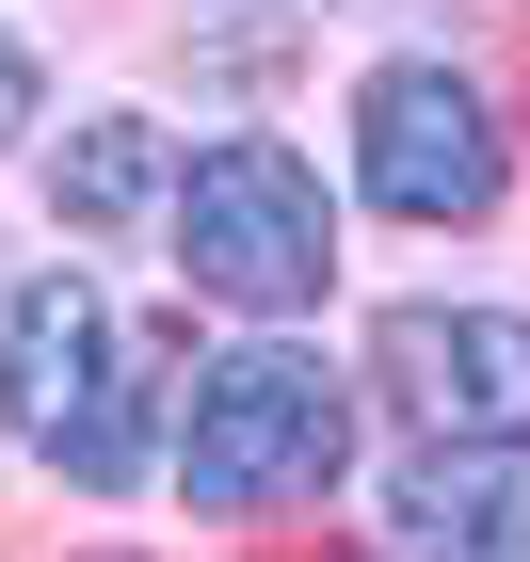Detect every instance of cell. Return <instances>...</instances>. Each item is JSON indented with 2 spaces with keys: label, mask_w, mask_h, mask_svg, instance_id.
Wrapping results in <instances>:
<instances>
[{
  "label": "cell",
  "mask_w": 530,
  "mask_h": 562,
  "mask_svg": "<svg viewBox=\"0 0 530 562\" xmlns=\"http://www.w3.org/2000/svg\"><path fill=\"white\" fill-rule=\"evenodd\" d=\"M0 434H16L48 482H81V498H129V482L177 450L161 353L129 338V305L97 290L81 258L33 273V290L0 305Z\"/></svg>",
  "instance_id": "obj_1"
},
{
  "label": "cell",
  "mask_w": 530,
  "mask_h": 562,
  "mask_svg": "<svg viewBox=\"0 0 530 562\" xmlns=\"http://www.w3.org/2000/svg\"><path fill=\"white\" fill-rule=\"evenodd\" d=\"M338 467H353V386L322 370V353H290V338L210 353V370H193V402H177V450H161L177 515H210V530L306 515Z\"/></svg>",
  "instance_id": "obj_2"
},
{
  "label": "cell",
  "mask_w": 530,
  "mask_h": 562,
  "mask_svg": "<svg viewBox=\"0 0 530 562\" xmlns=\"http://www.w3.org/2000/svg\"><path fill=\"white\" fill-rule=\"evenodd\" d=\"M177 290H210L225 322H306L322 290H338V193H322L306 145L273 130H225L210 161H177Z\"/></svg>",
  "instance_id": "obj_3"
},
{
  "label": "cell",
  "mask_w": 530,
  "mask_h": 562,
  "mask_svg": "<svg viewBox=\"0 0 530 562\" xmlns=\"http://www.w3.org/2000/svg\"><path fill=\"white\" fill-rule=\"evenodd\" d=\"M353 193L386 225H498L515 193V130H498V97L435 48H402L353 81Z\"/></svg>",
  "instance_id": "obj_4"
},
{
  "label": "cell",
  "mask_w": 530,
  "mask_h": 562,
  "mask_svg": "<svg viewBox=\"0 0 530 562\" xmlns=\"http://www.w3.org/2000/svg\"><path fill=\"white\" fill-rule=\"evenodd\" d=\"M370 386L402 402L418 434H530V322L515 305H386L370 338Z\"/></svg>",
  "instance_id": "obj_5"
},
{
  "label": "cell",
  "mask_w": 530,
  "mask_h": 562,
  "mask_svg": "<svg viewBox=\"0 0 530 562\" xmlns=\"http://www.w3.org/2000/svg\"><path fill=\"white\" fill-rule=\"evenodd\" d=\"M386 547H450V562H515L530 547V434H418L386 467Z\"/></svg>",
  "instance_id": "obj_6"
},
{
  "label": "cell",
  "mask_w": 530,
  "mask_h": 562,
  "mask_svg": "<svg viewBox=\"0 0 530 562\" xmlns=\"http://www.w3.org/2000/svg\"><path fill=\"white\" fill-rule=\"evenodd\" d=\"M145 210H177L161 113H81V130L48 145V225H65V241H113V225H145Z\"/></svg>",
  "instance_id": "obj_7"
},
{
  "label": "cell",
  "mask_w": 530,
  "mask_h": 562,
  "mask_svg": "<svg viewBox=\"0 0 530 562\" xmlns=\"http://www.w3.org/2000/svg\"><path fill=\"white\" fill-rule=\"evenodd\" d=\"M33 113H48V65L0 33V161H16V130H33Z\"/></svg>",
  "instance_id": "obj_8"
}]
</instances>
